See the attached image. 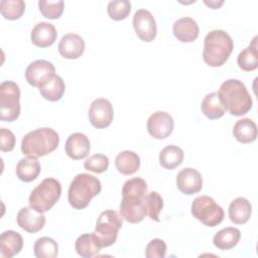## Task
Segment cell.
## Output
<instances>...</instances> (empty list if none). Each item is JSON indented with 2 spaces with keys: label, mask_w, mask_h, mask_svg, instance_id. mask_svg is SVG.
I'll return each instance as SVG.
<instances>
[{
  "label": "cell",
  "mask_w": 258,
  "mask_h": 258,
  "mask_svg": "<svg viewBox=\"0 0 258 258\" xmlns=\"http://www.w3.org/2000/svg\"><path fill=\"white\" fill-rule=\"evenodd\" d=\"M218 95L225 108L233 116H242L252 109L253 101L246 86L237 79L222 83Z\"/></svg>",
  "instance_id": "cell-1"
},
{
  "label": "cell",
  "mask_w": 258,
  "mask_h": 258,
  "mask_svg": "<svg viewBox=\"0 0 258 258\" xmlns=\"http://www.w3.org/2000/svg\"><path fill=\"white\" fill-rule=\"evenodd\" d=\"M233 48V39L225 30H211L204 40L203 59L210 67H221L228 60Z\"/></svg>",
  "instance_id": "cell-2"
},
{
  "label": "cell",
  "mask_w": 258,
  "mask_h": 258,
  "mask_svg": "<svg viewBox=\"0 0 258 258\" xmlns=\"http://www.w3.org/2000/svg\"><path fill=\"white\" fill-rule=\"evenodd\" d=\"M59 135L52 128L42 127L28 132L21 140V151L27 157L38 158L55 150Z\"/></svg>",
  "instance_id": "cell-3"
},
{
  "label": "cell",
  "mask_w": 258,
  "mask_h": 258,
  "mask_svg": "<svg viewBox=\"0 0 258 258\" xmlns=\"http://www.w3.org/2000/svg\"><path fill=\"white\" fill-rule=\"evenodd\" d=\"M102 184L96 176L89 173L77 174L69 187V203L76 210L85 209L91 200L100 194Z\"/></svg>",
  "instance_id": "cell-4"
},
{
  "label": "cell",
  "mask_w": 258,
  "mask_h": 258,
  "mask_svg": "<svg viewBox=\"0 0 258 258\" xmlns=\"http://www.w3.org/2000/svg\"><path fill=\"white\" fill-rule=\"evenodd\" d=\"M60 195V182L52 177L44 178L30 192L29 206L39 213H45L55 205Z\"/></svg>",
  "instance_id": "cell-5"
},
{
  "label": "cell",
  "mask_w": 258,
  "mask_h": 258,
  "mask_svg": "<svg viewBox=\"0 0 258 258\" xmlns=\"http://www.w3.org/2000/svg\"><path fill=\"white\" fill-rule=\"evenodd\" d=\"M122 225L123 218L116 211L106 210L99 215L94 234L102 248L109 247L116 242Z\"/></svg>",
  "instance_id": "cell-6"
},
{
  "label": "cell",
  "mask_w": 258,
  "mask_h": 258,
  "mask_svg": "<svg viewBox=\"0 0 258 258\" xmlns=\"http://www.w3.org/2000/svg\"><path fill=\"white\" fill-rule=\"evenodd\" d=\"M191 215L205 226L216 227L224 220V210L209 196H200L191 204Z\"/></svg>",
  "instance_id": "cell-7"
},
{
  "label": "cell",
  "mask_w": 258,
  "mask_h": 258,
  "mask_svg": "<svg viewBox=\"0 0 258 258\" xmlns=\"http://www.w3.org/2000/svg\"><path fill=\"white\" fill-rule=\"evenodd\" d=\"M20 90L12 81L2 82L0 85V119L12 122L20 115Z\"/></svg>",
  "instance_id": "cell-8"
},
{
  "label": "cell",
  "mask_w": 258,
  "mask_h": 258,
  "mask_svg": "<svg viewBox=\"0 0 258 258\" xmlns=\"http://www.w3.org/2000/svg\"><path fill=\"white\" fill-rule=\"evenodd\" d=\"M145 196H122L119 209L120 215L125 221L132 224L140 223L141 221H143V219L147 215L145 207Z\"/></svg>",
  "instance_id": "cell-9"
},
{
  "label": "cell",
  "mask_w": 258,
  "mask_h": 258,
  "mask_svg": "<svg viewBox=\"0 0 258 258\" xmlns=\"http://www.w3.org/2000/svg\"><path fill=\"white\" fill-rule=\"evenodd\" d=\"M114 117V109L111 102L105 98L95 99L89 109V120L98 129L108 127Z\"/></svg>",
  "instance_id": "cell-10"
},
{
  "label": "cell",
  "mask_w": 258,
  "mask_h": 258,
  "mask_svg": "<svg viewBox=\"0 0 258 258\" xmlns=\"http://www.w3.org/2000/svg\"><path fill=\"white\" fill-rule=\"evenodd\" d=\"M133 27L137 36L145 41H152L157 32L156 22L152 13L147 9H138L133 15Z\"/></svg>",
  "instance_id": "cell-11"
},
{
  "label": "cell",
  "mask_w": 258,
  "mask_h": 258,
  "mask_svg": "<svg viewBox=\"0 0 258 258\" xmlns=\"http://www.w3.org/2000/svg\"><path fill=\"white\" fill-rule=\"evenodd\" d=\"M55 75L54 66L45 59H36L28 64L25 70V79L32 87L39 88L44 82Z\"/></svg>",
  "instance_id": "cell-12"
},
{
  "label": "cell",
  "mask_w": 258,
  "mask_h": 258,
  "mask_svg": "<svg viewBox=\"0 0 258 258\" xmlns=\"http://www.w3.org/2000/svg\"><path fill=\"white\" fill-rule=\"evenodd\" d=\"M173 119L165 111H156L147 120V131L155 139H164L173 131Z\"/></svg>",
  "instance_id": "cell-13"
},
{
  "label": "cell",
  "mask_w": 258,
  "mask_h": 258,
  "mask_svg": "<svg viewBox=\"0 0 258 258\" xmlns=\"http://www.w3.org/2000/svg\"><path fill=\"white\" fill-rule=\"evenodd\" d=\"M176 186L184 195L191 196L197 194L203 187L202 175L196 168L185 167L176 175Z\"/></svg>",
  "instance_id": "cell-14"
},
{
  "label": "cell",
  "mask_w": 258,
  "mask_h": 258,
  "mask_svg": "<svg viewBox=\"0 0 258 258\" xmlns=\"http://www.w3.org/2000/svg\"><path fill=\"white\" fill-rule=\"evenodd\" d=\"M18 226L28 233H36L40 231L45 224V216L43 213L35 211L33 208L24 207L17 213Z\"/></svg>",
  "instance_id": "cell-15"
},
{
  "label": "cell",
  "mask_w": 258,
  "mask_h": 258,
  "mask_svg": "<svg viewBox=\"0 0 258 258\" xmlns=\"http://www.w3.org/2000/svg\"><path fill=\"white\" fill-rule=\"evenodd\" d=\"M58 52L68 59L79 58L85 50V41L77 33H67L62 35L58 43Z\"/></svg>",
  "instance_id": "cell-16"
},
{
  "label": "cell",
  "mask_w": 258,
  "mask_h": 258,
  "mask_svg": "<svg viewBox=\"0 0 258 258\" xmlns=\"http://www.w3.org/2000/svg\"><path fill=\"white\" fill-rule=\"evenodd\" d=\"M91 144L89 138L80 132L71 134L64 144L66 153L69 157L75 160L83 159L87 157L90 152Z\"/></svg>",
  "instance_id": "cell-17"
},
{
  "label": "cell",
  "mask_w": 258,
  "mask_h": 258,
  "mask_svg": "<svg viewBox=\"0 0 258 258\" xmlns=\"http://www.w3.org/2000/svg\"><path fill=\"white\" fill-rule=\"evenodd\" d=\"M57 37V31L53 24L41 21L35 24L30 33L32 43L38 47L50 46Z\"/></svg>",
  "instance_id": "cell-18"
},
{
  "label": "cell",
  "mask_w": 258,
  "mask_h": 258,
  "mask_svg": "<svg viewBox=\"0 0 258 258\" xmlns=\"http://www.w3.org/2000/svg\"><path fill=\"white\" fill-rule=\"evenodd\" d=\"M172 32L177 40L181 42H191L198 38L200 28L194 18L185 16L177 19L173 23Z\"/></svg>",
  "instance_id": "cell-19"
},
{
  "label": "cell",
  "mask_w": 258,
  "mask_h": 258,
  "mask_svg": "<svg viewBox=\"0 0 258 258\" xmlns=\"http://www.w3.org/2000/svg\"><path fill=\"white\" fill-rule=\"evenodd\" d=\"M23 247L22 236L12 230L5 231L0 236V255L12 258L17 255Z\"/></svg>",
  "instance_id": "cell-20"
},
{
  "label": "cell",
  "mask_w": 258,
  "mask_h": 258,
  "mask_svg": "<svg viewBox=\"0 0 258 258\" xmlns=\"http://www.w3.org/2000/svg\"><path fill=\"white\" fill-rule=\"evenodd\" d=\"M252 213L250 202L242 197H239L231 202L228 210L230 220L237 225L245 224L249 221Z\"/></svg>",
  "instance_id": "cell-21"
},
{
  "label": "cell",
  "mask_w": 258,
  "mask_h": 258,
  "mask_svg": "<svg viewBox=\"0 0 258 258\" xmlns=\"http://www.w3.org/2000/svg\"><path fill=\"white\" fill-rule=\"evenodd\" d=\"M101 246L97 237L93 233H85L79 236L75 243V249L77 253L84 258H91L96 256L100 250Z\"/></svg>",
  "instance_id": "cell-22"
},
{
  "label": "cell",
  "mask_w": 258,
  "mask_h": 258,
  "mask_svg": "<svg viewBox=\"0 0 258 258\" xmlns=\"http://www.w3.org/2000/svg\"><path fill=\"white\" fill-rule=\"evenodd\" d=\"M38 89L40 95L45 100L55 102L62 98L66 90V85L63 80L59 76L53 75L50 79L44 82Z\"/></svg>",
  "instance_id": "cell-23"
},
{
  "label": "cell",
  "mask_w": 258,
  "mask_h": 258,
  "mask_svg": "<svg viewBox=\"0 0 258 258\" xmlns=\"http://www.w3.org/2000/svg\"><path fill=\"white\" fill-rule=\"evenodd\" d=\"M115 166L122 174H133L139 169L140 157L137 153L131 150L121 151L115 158Z\"/></svg>",
  "instance_id": "cell-24"
},
{
  "label": "cell",
  "mask_w": 258,
  "mask_h": 258,
  "mask_svg": "<svg viewBox=\"0 0 258 258\" xmlns=\"http://www.w3.org/2000/svg\"><path fill=\"white\" fill-rule=\"evenodd\" d=\"M233 135L241 143H251L257 138V126L250 118L240 119L233 127Z\"/></svg>",
  "instance_id": "cell-25"
},
{
  "label": "cell",
  "mask_w": 258,
  "mask_h": 258,
  "mask_svg": "<svg viewBox=\"0 0 258 258\" xmlns=\"http://www.w3.org/2000/svg\"><path fill=\"white\" fill-rule=\"evenodd\" d=\"M241 238V232L235 227H227L217 232L213 238L214 245L220 250L234 248Z\"/></svg>",
  "instance_id": "cell-26"
},
{
  "label": "cell",
  "mask_w": 258,
  "mask_h": 258,
  "mask_svg": "<svg viewBox=\"0 0 258 258\" xmlns=\"http://www.w3.org/2000/svg\"><path fill=\"white\" fill-rule=\"evenodd\" d=\"M201 108L204 115L211 120L223 117L226 112V108L222 103L217 92H212L206 95L202 102Z\"/></svg>",
  "instance_id": "cell-27"
},
{
  "label": "cell",
  "mask_w": 258,
  "mask_h": 258,
  "mask_svg": "<svg viewBox=\"0 0 258 258\" xmlns=\"http://www.w3.org/2000/svg\"><path fill=\"white\" fill-rule=\"evenodd\" d=\"M40 170V163L37 161L36 158L32 157L20 159L15 169L17 177L24 182H30L34 180L39 175Z\"/></svg>",
  "instance_id": "cell-28"
},
{
  "label": "cell",
  "mask_w": 258,
  "mask_h": 258,
  "mask_svg": "<svg viewBox=\"0 0 258 258\" xmlns=\"http://www.w3.org/2000/svg\"><path fill=\"white\" fill-rule=\"evenodd\" d=\"M183 150L176 145H167L159 153V163L165 169H173L181 164Z\"/></svg>",
  "instance_id": "cell-29"
},
{
  "label": "cell",
  "mask_w": 258,
  "mask_h": 258,
  "mask_svg": "<svg viewBox=\"0 0 258 258\" xmlns=\"http://www.w3.org/2000/svg\"><path fill=\"white\" fill-rule=\"evenodd\" d=\"M257 36L252 39V43L244 48L237 57L239 68L245 72H251L258 67V51H257Z\"/></svg>",
  "instance_id": "cell-30"
},
{
  "label": "cell",
  "mask_w": 258,
  "mask_h": 258,
  "mask_svg": "<svg viewBox=\"0 0 258 258\" xmlns=\"http://www.w3.org/2000/svg\"><path fill=\"white\" fill-rule=\"evenodd\" d=\"M33 252L37 258H55L58 254V245L52 238L41 237L35 241Z\"/></svg>",
  "instance_id": "cell-31"
},
{
  "label": "cell",
  "mask_w": 258,
  "mask_h": 258,
  "mask_svg": "<svg viewBox=\"0 0 258 258\" xmlns=\"http://www.w3.org/2000/svg\"><path fill=\"white\" fill-rule=\"evenodd\" d=\"M1 14L8 20H16L22 16L25 10L23 0H2L0 2Z\"/></svg>",
  "instance_id": "cell-32"
},
{
  "label": "cell",
  "mask_w": 258,
  "mask_h": 258,
  "mask_svg": "<svg viewBox=\"0 0 258 258\" xmlns=\"http://www.w3.org/2000/svg\"><path fill=\"white\" fill-rule=\"evenodd\" d=\"M145 207L149 218L155 222H159V214L163 208V200L157 191H150L146 194Z\"/></svg>",
  "instance_id": "cell-33"
},
{
  "label": "cell",
  "mask_w": 258,
  "mask_h": 258,
  "mask_svg": "<svg viewBox=\"0 0 258 258\" xmlns=\"http://www.w3.org/2000/svg\"><path fill=\"white\" fill-rule=\"evenodd\" d=\"M107 11L111 19L119 21L125 19L131 11V2L128 0H113L108 3Z\"/></svg>",
  "instance_id": "cell-34"
},
{
  "label": "cell",
  "mask_w": 258,
  "mask_h": 258,
  "mask_svg": "<svg viewBox=\"0 0 258 258\" xmlns=\"http://www.w3.org/2000/svg\"><path fill=\"white\" fill-rule=\"evenodd\" d=\"M38 7L41 14L48 19H57L63 12L64 3L62 0L58 1H47L39 0Z\"/></svg>",
  "instance_id": "cell-35"
},
{
  "label": "cell",
  "mask_w": 258,
  "mask_h": 258,
  "mask_svg": "<svg viewBox=\"0 0 258 258\" xmlns=\"http://www.w3.org/2000/svg\"><path fill=\"white\" fill-rule=\"evenodd\" d=\"M147 194V183L141 177H132L125 181L122 187V196L133 195L144 197Z\"/></svg>",
  "instance_id": "cell-36"
},
{
  "label": "cell",
  "mask_w": 258,
  "mask_h": 258,
  "mask_svg": "<svg viewBox=\"0 0 258 258\" xmlns=\"http://www.w3.org/2000/svg\"><path fill=\"white\" fill-rule=\"evenodd\" d=\"M84 167L95 173H102L109 167V158L105 154L96 153L87 158L84 162Z\"/></svg>",
  "instance_id": "cell-37"
},
{
  "label": "cell",
  "mask_w": 258,
  "mask_h": 258,
  "mask_svg": "<svg viewBox=\"0 0 258 258\" xmlns=\"http://www.w3.org/2000/svg\"><path fill=\"white\" fill-rule=\"evenodd\" d=\"M166 254V244L163 240L152 239L145 248V256L147 258H163Z\"/></svg>",
  "instance_id": "cell-38"
},
{
  "label": "cell",
  "mask_w": 258,
  "mask_h": 258,
  "mask_svg": "<svg viewBox=\"0 0 258 258\" xmlns=\"http://www.w3.org/2000/svg\"><path fill=\"white\" fill-rule=\"evenodd\" d=\"M15 146V136L12 131L6 128L0 129V149L3 152L13 150Z\"/></svg>",
  "instance_id": "cell-39"
},
{
  "label": "cell",
  "mask_w": 258,
  "mask_h": 258,
  "mask_svg": "<svg viewBox=\"0 0 258 258\" xmlns=\"http://www.w3.org/2000/svg\"><path fill=\"white\" fill-rule=\"evenodd\" d=\"M204 3L208 6H210L212 9H218L224 3V1H207V0H205Z\"/></svg>",
  "instance_id": "cell-40"
}]
</instances>
